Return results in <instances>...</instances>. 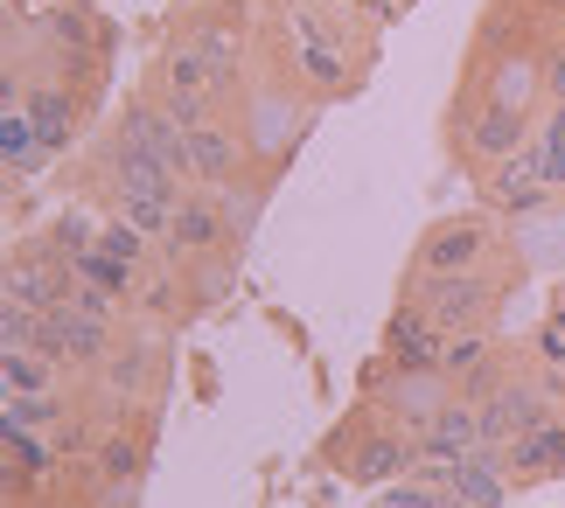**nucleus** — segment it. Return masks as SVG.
Returning <instances> with one entry per match:
<instances>
[{
  "label": "nucleus",
  "instance_id": "f257e3e1",
  "mask_svg": "<svg viewBox=\"0 0 565 508\" xmlns=\"http://www.w3.org/2000/svg\"><path fill=\"white\" fill-rule=\"evenodd\" d=\"M35 356H56V363H92L105 356V321H92L84 306H50L42 314V342H35Z\"/></svg>",
  "mask_w": 565,
  "mask_h": 508
},
{
  "label": "nucleus",
  "instance_id": "f03ea898",
  "mask_svg": "<svg viewBox=\"0 0 565 508\" xmlns=\"http://www.w3.org/2000/svg\"><path fill=\"white\" fill-rule=\"evenodd\" d=\"M384 348H391V363H398V369H419V377H426V369H440V356H447V348H440V321L419 314V306L391 314Z\"/></svg>",
  "mask_w": 565,
  "mask_h": 508
},
{
  "label": "nucleus",
  "instance_id": "7ed1b4c3",
  "mask_svg": "<svg viewBox=\"0 0 565 508\" xmlns=\"http://www.w3.org/2000/svg\"><path fill=\"white\" fill-rule=\"evenodd\" d=\"M482 279L475 272H426V314L440 321V327H461L475 321V306H482Z\"/></svg>",
  "mask_w": 565,
  "mask_h": 508
},
{
  "label": "nucleus",
  "instance_id": "20e7f679",
  "mask_svg": "<svg viewBox=\"0 0 565 508\" xmlns=\"http://www.w3.org/2000/svg\"><path fill=\"white\" fill-rule=\"evenodd\" d=\"M475 446H482V418L461 411V404H447L440 418H426V425H419V453L426 460H461Z\"/></svg>",
  "mask_w": 565,
  "mask_h": 508
},
{
  "label": "nucleus",
  "instance_id": "39448f33",
  "mask_svg": "<svg viewBox=\"0 0 565 508\" xmlns=\"http://www.w3.org/2000/svg\"><path fill=\"white\" fill-rule=\"evenodd\" d=\"M510 467L516 474H565V418H537L531 432H516Z\"/></svg>",
  "mask_w": 565,
  "mask_h": 508
},
{
  "label": "nucleus",
  "instance_id": "423d86ee",
  "mask_svg": "<svg viewBox=\"0 0 565 508\" xmlns=\"http://www.w3.org/2000/svg\"><path fill=\"white\" fill-rule=\"evenodd\" d=\"M77 285L56 272V264H14L8 272V306H35V314H50V306H63Z\"/></svg>",
  "mask_w": 565,
  "mask_h": 508
},
{
  "label": "nucleus",
  "instance_id": "0eeeda50",
  "mask_svg": "<svg viewBox=\"0 0 565 508\" xmlns=\"http://www.w3.org/2000/svg\"><path fill=\"white\" fill-rule=\"evenodd\" d=\"M454 508H495V501H503V474H495V460L482 453V446H475L468 460H454Z\"/></svg>",
  "mask_w": 565,
  "mask_h": 508
},
{
  "label": "nucleus",
  "instance_id": "6e6552de",
  "mask_svg": "<svg viewBox=\"0 0 565 508\" xmlns=\"http://www.w3.org/2000/svg\"><path fill=\"white\" fill-rule=\"evenodd\" d=\"M537 418H545V404H537L531 390H495V397H489V411H482V446H495V439H516V432H531Z\"/></svg>",
  "mask_w": 565,
  "mask_h": 508
},
{
  "label": "nucleus",
  "instance_id": "1a4fd4ad",
  "mask_svg": "<svg viewBox=\"0 0 565 508\" xmlns=\"http://www.w3.org/2000/svg\"><path fill=\"white\" fill-rule=\"evenodd\" d=\"M482 245H489L482 224H447V230L426 245V272H468V264L482 258Z\"/></svg>",
  "mask_w": 565,
  "mask_h": 508
},
{
  "label": "nucleus",
  "instance_id": "9d476101",
  "mask_svg": "<svg viewBox=\"0 0 565 508\" xmlns=\"http://www.w3.org/2000/svg\"><path fill=\"white\" fill-rule=\"evenodd\" d=\"M0 153H8V174H14V182L42 161V153H50V147H42V132H35V119L21 112V105H8V119H0Z\"/></svg>",
  "mask_w": 565,
  "mask_h": 508
},
{
  "label": "nucleus",
  "instance_id": "9b49d317",
  "mask_svg": "<svg viewBox=\"0 0 565 508\" xmlns=\"http://www.w3.org/2000/svg\"><path fill=\"white\" fill-rule=\"evenodd\" d=\"M189 167L203 174V182H224V174L237 167V147L224 140V132H210V126H189Z\"/></svg>",
  "mask_w": 565,
  "mask_h": 508
},
{
  "label": "nucleus",
  "instance_id": "f8f14e48",
  "mask_svg": "<svg viewBox=\"0 0 565 508\" xmlns=\"http://www.w3.org/2000/svg\"><path fill=\"white\" fill-rule=\"evenodd\" d=\"M29 119H35V132H42V147H63L71 140V98L63 91H29Z\"/></svg>",
  "mask_w": 565,
  "mask_h": 508
},
{
  "label": "nucleus",
  "instance_id": "ddd939ff",
  "mask_svg": "<svg viewBox=\"0 0 565 508\" xmlns=\"http://www.w3.org/2000/svg\"><path fill=\"white\" fill-rule=\"evenodd\" d=\"M537 195H545V174H537V161L524 153V161L503 167V182H495V203H503V209H524V203H537Z\"/></svg>",
  "mask_w": 565,
  "mask_h": 508
},
{
  "label": "nucleus",
  "instance_id": "4468645a",
  "mask_svg": "<svg viewBox=\"0 0 565 508\" xmlns=\"http://www.w3.org/2000/svg\"><path fill=\"white\" fill-rule=\"evenodd\" d=\"M294 35H300V63H308V77H315V84H342V63H335L329 42H321L315 21H294Z\"/></svg>",
  "mask_w": 565,
  "mask_h": 508
},
{
  "label": "nucleus",
  "instance_id": "2eb2a0df",
  "mask_svg": "<svg viewBox=\"0 0 565 508\" xmlns=\"http://www.w3.org/2000/svg\"><path fill=\"white\" fill-rule=\"evenodd\" d=\"M71 272H77V279H92V285H105V293H126V285H134L126 258H113V251H77Z\"/></svg>",
  "mask_w": 565,
  "mask_h": 508
},
{
  "label": "nucleus",
  "instance_id": "dca6fc26",
  "mask_svg": "<svg viewBox=\"0 0 565 508\" xmlns=\"http://www.w3.org/2000/svg\"><path fill=\"white\" fill-rule=\"evenodd\" d=\"M0 369H8V397H35L42 383H50V363H42L35 348H8V363H0Z\"/></svg>",
  "mask_w": 565,
  "mask_h": 508
},
{
  "label": "nucleus",
  "instance_id": "f3484780",
  "mask_svg": "<svg viewBox=\"0 0 565 508\" xmlns=\"http://www.w3.org/2000/svg\"><path fill=\"white\" fill-rule=\"evenodd\" d=\"M175 245H182V251H203V245H216V209H203V203H182V209H175Z\"/></svg>",
  "mask_w": 565,
  "mask_h": 508
},
{
  "label": "nucleus",
  "instance_id": "a211bd4d",
  "mask_svg": "<svg viewBox=\"0 0 565 508\" xmlns=\"http://www.w3.org/2000/svg\"><path fill=\"white\" fill-rule=\"evenodd\" d=\"M405 460H412V453L398 446V439H371V446L356 453V474H363V480H391V474L405 467Z\"/></svg>",
  "mask_w": 565,
  "mask_h": 508
},
{
  "label": "nucleus",
  "instance_id": "6ab92c4d",
  "mask_svg": "<svg viewBox=\"0 0 565 508\" xmlns=\"http://www.w3.org/2000/svg\"><path fill=\"white\" fill-rule=\"evenodd\" d=\"M0 432H8L14 474H50V446H42V439H29V425H0Z\"/></svg>",
  "mask_w": 565,
  "mask_h": 508
},
{
  "label": "nucleus",
  "instance_id": "aec40b11",
  "mask_svg": "<svg viewBox=\"0 0 565 508\" xmlns=\"http://www.w3.org/2000/svg\"><path fill=\"white\" fill-rule=\"evenodd\" d=\"M0 425H29V432H35V425H56V404H50L42 390H35V397H8V418H0Z\"/></svg>",
  "mask_w": 565,
  "mask_h": 508
},
{
  "label": "nucleus",
  "instance_id": "412c9836",
  "mask_svg": "<svg viewBox=\"0 0 565 508\" xmlns=\"http://www.w3.org/2000/svg\"><path fill=\"white\" fill-rule=\"evenodd\" d=\"M440 377H482V342H475V335L447 342V356H440Z\"/></svg>",
  "mask_w": 565,
  "mask_h": 508
},
{
  "label": "nucleus",
  "instance_id": "4be33fe9",
  "mask_svg": "<svg viewBox=\"0 0 565 508\" xmlns=\"http://www.w3.org/2000/svg\"><path fill=\"white\" fill-rule=\"evenodd\" d=\"M475 147H482V153H510L516 147V119L510 112H489L482 126H475Z\"/></svg>",
  "mask_w": 565,
  "mask_h": 508
},
{
  "label": "nucleus",
  "instance_id": "5701e85b",
  "mask_svg": "<svg viewBox=\"0 0 565 508\" xmlns=\"http://www.w3.org/2000/svg\"><path fill=\"white\" fill-rule=\"evenodd\" d=\"M140 237H147L140 224H113V230L98 237V251H113V258H126V264H134V258H140Z\"/></svg>",
  "mask_w": 565,
  "mask_h": 508
},
{
  "label": "nucleus",
  "instance_id": "b1692460",
  "mask_svg": "<svg viewBox=\"0 0 565 508\" xmlns=\"http://www.w3.org/2000/svg\"><path fill=\"white\" fill-rule=\"evenodd\" d=\"M105 474H113V480L140 474V446H134V439H113V446H105Z\"/></svg>",
  "mask_w": 565,
  "mask_h": 508
},
{
  "label": "nucleus",
  "instance_id": "393cba45",
  "mask_svg": "<svg viewBox=\"0 0 565 508\" xmlns=\"http://www.w3.org/2000/svg\"><path fill=\"white\" fill-rule=\"evenodd\" d=\"M203 77H210V63H203V56H175V91H195Z\"/></svg>",
  "mask_w": 565,
  "mask_h": 508
},
{
  "label": "nucleus",
  "instance_id": "a878e982",
  "mask_svg": "<svg viewBox=\"0 0 565 508\" xmlns=\"http://www.w3.org/2000/svg\"><path fill=\"white\" fill-rule=\"evenodd\" d=\"M195 56H203L210 71H231V42L224 35H203V50H195Z\"/></svg>",
  "mask_w": 565,
  "mask_h": 508
},
{
  "label": "nucleus",
  "instance_id": "bb28decb",
  "mask_svg": "<svg viewBox=\"0 0 565 508\" xmlns=\"http://www.w3.org/2000/svg\"><path fill=\"white\" fill-rule=\"evenodd\" d=\"M168 119H182V126H195V91H175V98H168Z\"/></svg>",
  "mask_w": 565,
  "mask_h": 508
},
{
  "label": "nucleus",
  "instance_id": "cd10ccee",
  "mask_svg": "<svg viewBox=\"0 0 565 508\" xmlns=\"http://www.w3.org/2000/svg\"><path fill=\"white\" fill-rule=\"evenodd\" d=\"M552 84H558V98H565V50H558V71H552Z\"/></svg>",
  "mask_w": 565,
  "mask_h": 508
},
{
  "label": "nucleus",
  "instance_id": "c85d7f7f",
  "mask_svg": "<svg viewBox=\"0 0 565 508\" xmlns=\"http://www.w3.org/2000/svg\"><path fill=\"white\" fill-rule=\"evenodd\" d=\"M356 8H371V14H391V0H356Z\"/></svg>",
  "mask_w": 565,
  "mask_h": 508
},
{
  "label": "nucleus",
  "instance_id": "c756f323",
  "mask_svg": "<svg viewBox=\"0 0 565 508\" xmlns=\"http://www.w3.org/2000/svg\"><path fill=\"white\" fill-rule=\"evenodd\" d=\"M558 418H565V411H558Z\"/></svg>",
  "mask_w": 565,
  "mask_h": 508
}]
</instances>
